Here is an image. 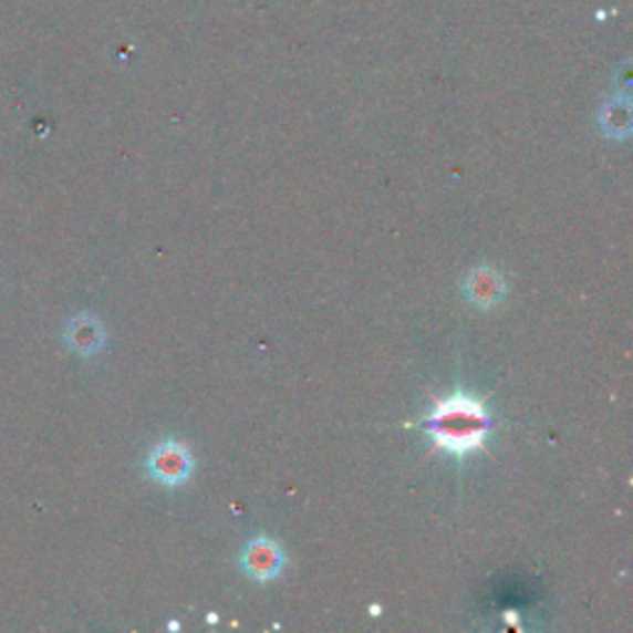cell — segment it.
<instances>
[{
	"instance_id": "6da1fadb",
	"label": "cell",
	"mask_w": 633,
	"mask_h": 633,
	"mask_svg": "<svg viewBox=\"0 0 633 633\" xmlns=\"http://www.w3.org/2000/svg\"><path fill=\"white\" fill-rule=\"evenodd\" d=\"M490 430V416L482 401L468 394H453L438 401L426 416V434L438 450L463 458L480 450Z\"/></svg>"
},
{
	"instance_id": "7a4b0ae2",
	"label": "cell",
	"mask_w": 633,
	"mask_h": 633,
	"mask_svg": "<svg viewBox=\"0 0 633 633\" xmlns=\"http://www.w3.org/2000/svg\"><path fill=\"white\" fill-rule=\"evenodd\" d=\"M146 470H149L156 482L176 488V485H181L191 478L194 456L181 440L166 438L149 453V458H146Z\"/></svg>"
},
{
	"instance_id": "3957f363",
	"label": "cell",
	"mask_w": 633,
	"mask_h": 633,
	"mask_svg": "<svg viewBox=\"0 0 633 633\" xmlns=\"http://www.w3.org/2000/svg\"><path fill=\"white\" fill-rule=\"evenodd\" d=\"M284 564H288V557H284L282 547L272 542L270 537H252L240 552L242 572L250 579H258V582H272V579H278Z\"/></svg>"
},
{
	"instance_id": "277c9868",
	"label": "cell",
	"mask_w": 633,
	"mask_h": 633,
	"mask_svg": "<svg viewBox=\"0 0 633 633\" xmlns=\"http://www.w3.org/2000/svg\"><path fill=\"white\" fill-rule=\"evenodd\" d=\"M505 292H508V288H505L502 276L488 266L475 268L466 278V282H463V294H466V300L480 310H490L495 304H500Z\"/></svg>"
},
{
	"instance_id": "5b68a950",
	"label": "cell",
	"mask_w": 633,
	"mask_h": 633,
	"mask_svg": "<svg viewBox=\"0 0 633 633\" xmlns=\"http://www.w3.org/2000/svg\"><path fill=\"white\" fill-rule=\"evenodd\" d=\"M68 344L82 356H92L102 350L104 326L92 314H80L68 326Z\"/></svg>"
},
{
	"instance_id": "8992f818",
	"label": "cell",
	"mask_w": 633,
	"mask_h": 633,
	"mask_svg": "<svg viewBox=\"0 0 633 633\" xmlns=\"http://www.w3.org/2000/svg\"><path fill=\"white\" fill-rule=\"evenodd\" d=\"M601 126L609 136H616V139H624L631 132V112L629 104H609V107L601 112Z\"/></svg>"
}]
</instances>
